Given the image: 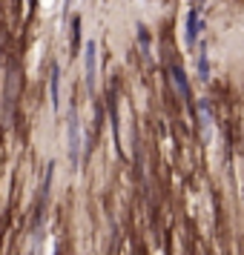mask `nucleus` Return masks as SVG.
Listing matches in <instances>:
<instances>
[{
    "label": "nucleus",
    "mask_w": 244,
    "mask_h": 255,
    "mask_svg": "<svg viewBox=\"0 0 244 255\" xmlns=\"http://www.w3.org/2000/svg\"><path fill=\"white\" fill-rule=\"evenodd\" d=\"M198 121H201V138H210L213 132V109H210V101H198Z\"/></svg>",
    "instance_id": "obj_4"
},
{
    "label": "nucleus",
    "mask_w": 244,
    "mask_h": 255,
    "mask_svg": "<svg viewBox=\"0 0 244 255\" xmlns=\"http://www.w3.org/2000/svg\"><path fill=\"white\" fill-rule=\"evenodd\" d=\"M170 75H173V81H175V86H178V92H181L187 101H190V81H187L184 69H181V66H170Z\"/></svg>",
    "instance_id": "obj_6"
},
{
    "label": "nucleus",
    "mask_w": 244,
    "mask_h": 255,
    "mask_svg": "<svg viewBox=\"0 0 244 255\" xmlns=\"http://www.w3.org/2000/svg\"><path fill=\"white\" fill-rule=\"evenodd\" d=\"M198 32H201V20H198V12H196V9H190V12H187V35H184V43H187V46H196Z\"/></svg>",
    "instance_id": "obj_5"
},
{
    "label": "nucleus",
    "mask_w": 244,
    "mask_h": 255,
    "mask_svg": "<svg viewBox=\"0 0 244 255\" xmlns=\"http://www.w3.org/2000/svg\"><path fill=\"white\" fill-rule=\"evenodd\" d=\"M83 58H86V89L92 92L95 81H98V46H95V40L83 43Z\"/></svg>",
    "instance_id": "obj_2"
},
{
    "label": "nucleus",
    "mask_w": 244,
    "mask_h": 255,
    "mask_svg": "<svg viewBox=\"0 0 244 255\" xmlns=\"http://www.w3.org/2000/svg\"><path fill=\"white\" fill-rule=\"evenodd\" d=\"M138 37H141V49H144V55H147V49H150V35H147L144 26H138Z\"/></svg>",
    "instance_id": "obj_10"
},
{
    "label": "nucleus",
    "mask_w": 244,
    "mask_h": 255,
    "mask_svg": "<svg viewBox=\"0 0 244 255\" xmlns=\"http://www.w3.org/2000/svg\"><path fill=\"white\" fill-rule=\"evenodd\" d=\"M66 152H69V163H72V166H78V163H81V121H78V109H75V106H69Z\"/></svg>",
    "instance_id": "obj_1"
},
{
    "label": "nucleus",
    "mask_w": 244,
    "mask_h": 255,
    "mask_svg": "<svg viewBox=\"0 0 244 255\" xmlns=\"http://www.w3.org/2000/svg\"><path fill=\"white\" fill-rule=\"evenodd\" d=\"M52 178H55V161L46 163V175H43V184H40V209L49 201V189H52Z\"/></svg>",
    "instance_id": "obj_7"
},
{
    "label": "nucleus",
    "mask_w": 244,
    "mask_h": 255,
    "mask_svg": "<svg viewBox=\"0 0 244 255\" xmlns=\"http://www.w3.org/2000/svg\"><path fill=\"white\" fill-rule=\"evenodd\" d=\"M198 78H201V81H207V78H210V60H207V52H204V55H198Z\"/></svg>",
    "instance_id": "obj_8"
},
{
    "label": "nucleus",
    "mask_w": 244,
    "mask_h": 255,
    "mask_svg": "<svg viewBox=\"0 0 244 255\" xmlns=\"http://www.w3.org/2000/svg\"><path fill=\"white\" fill-rule=\"evenodd\" d=\"M49 101H52V109L60 106V66L52 63V72H49Z\"/></svg>",
    "instance_id": "obj_3"
},
{
    "label": "nucleus",
    "mask_w": 244,
    "mask_h": 255,
    "mask_svg": "<svg viewBox=\"0 0 244 255\" xmlns=\"http://www.w3.org/2000/svg\"><path fill=\"white\" fill-rule=\"evenodd\" d=\"M72 43H75V49L81 43V20L78 17H72Z\"/></svg>",
    "instance_id": "obj_9"
}]
</instances>
